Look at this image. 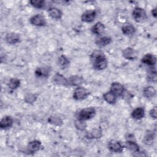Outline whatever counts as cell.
I'll list each match as a JSON object with an SVG mask.
<instances>
[{"mask_svg":"<svg viewBox=\"0 0 157 157\" xmlns=\"http://www.w3.org/2000/svg\"><path fill=\"white\" fill-rule=\"evenodd\" d=\"M96 14L95 10H88L83 13L81 16V20L86 23L93 22L96 17Z\"/></svg>","mask_w":157,"mask_h":157,"instance_id":"8","label":"cell"},{"mask_svg":"<svg viewBox=\"0 0 157 157\" xmlns=\"http://www.w3.org/2000/svg\"><path fill=\"white\" fill-rule=\"evenodd\" d=\"M93 67L98 71L105 69L108 66V60L104 53L99 50H94L90 56Z\"/></svg>","mask_w":157,"mask_h":157,"instance_id":"1","label":"cell"},{"mask_svg":"<svg viewBox=\"0 0 157 157\" xmlns=\"http://www.w3.org/2000/svg\"><path fill=\"white\" fill-rule=\"evenodd\" d=\"M155 137V132L152 131H148L143 139V142L147 145H150L153 144Z\"/></svg>","mask_w":157,"mask_h":157,"instance_id":"27","label":"cell"},{"mask_svg":"<svg viewBox=\"0 0 157 157\" xmlns=\"http://www.w3.org/2000/svg\"><path fill=\"white\" fill-rule=\"evenodd\" d=\"M156 93L155 88L152 86H147L145 87L142 91L143 96L148 99L153 98L156 95Z\"/></svg>","mask_w":157,"mask_h":157,"instance_id":"22","label":"cell"},{"mask_svg":"<svg viewBox=\"0 0 157 157\" xmlns=\"http://www.w3.org/2000/svg\"><path fill=\"white\" fill-rule=\"evenodd\" d=\"M74 125L75 126V128L80 130V131H83L85 129L86 127V123H85V121L83 120H78L77 119L75 122H74Z\"/></svg>","mask_w":157,"mask_h":157,"instance_id":"31","label":"cell"},{"mask_svg":"<svg viewBox=\"0 0 157 157\" xmlns=\"http://www.w3.org/2000/svg\"><path fill=\"white\" fill-rule=\"evenodd\" d=\"M150 115L153 119H156L157 117V111H156V107H154L150 110Z\"/></svg>","mask_w":157,"mask_h":157,"instance_id":"34","label":"cell"},{"mask_svg":"<svg viewBox=\"0 0 157 157\" xmlns=\"http://www.w3.org/2000/svg\"><path fill=\"white\" fill-rule=\"evenodd\" d=\"M52 81L54 84L60 86H68L67 79L59 73H56L53 77Z\"/></svg>","mask_w":157,"mask_h":157,"instance_id":"13","label":"cell"},{"mask_svg":"<svg viewBox=\"0 0 157 157\" xmlns=\"http://www.w3.org/2000/svg\"><path fill=\"white\" fill-rule=\"evenodd\" d=\"M145 115V110L142 107H137L131 112V117L134 120H140Z\"/></svg>","mask_w":157,"mask_h":157,"instance_id":"23","label":"cell"},{"mask_svg":"<svg viewBox=\"0 0 157 157\" xmlns=\"http://www.w3.org/2000/svg\"><path fill=\"white\" fill-rule=\"evenodd\" d=\"M141 62L148 66L154 67L156 63V58L153 54L147 53L142 57Z\"/></svg>","mask_w":157,"mask_h":157,"instance_id":"11","label":"cell"},{"mask_svg":"<svg viewBox=\"0 0 157 157\" xmlns=\"http://www.w3.org/2000/svg\"><path fill=\"white\" fill-rule=\"evenodd\" d=\"M110 91H112L117 97L121 96L124 92V86L117 82H113L110 86Z\"/></svg>","mask_w":157,"mask_h":157,"instance_id":"7","label":"cell"},{"mask_svg":"<svg viewBox=\"0 0 157 157\" xmlns=\"http://www.w3.org/2000/svg\"><path fill=\"white\" fill-rule=\"evenodd\" d=\"M90 136L93 139H99L102 136V131L99 128H94L91 131Z\"/></svg>","mask_w":157,"mask_h":157,"instance_id":"33","label":"cell"},{"mask_svg":"<svg viewBox=\"0 0 157 157\" xmlns=\"http://www.w3.org/2000/svg\"><path fill=\"white\" fill-rule=\"evenodd\" d=\"M84 80L83 78L79 75H72L68 79V85L69 86H78L81 84L83 83Z\"/></svg>","mask_w":157,"mask_h":157,"instance_id":"15","label":"cell"},{"mask_svg":"<svg viewBox=\"0 0 157 157\" xmlns=\"http://www.w3.org/2000/svg\"><path fill=\"white\" fill-rule=\"evenodd\" d=\"M122 56L126 59L134 60L137 58V53L134 48L127 47L122 51Z\"/></svg>","mask_w":157,"mask_h":157,"instance_id":"9","label":"cell"},{"mask_svg":"<svg viewBox=\"0 0 157 157\" xmlns=\"http://www.w3.org/2000/svg\"><path fill=\"white\" fill-rule=\"evenodd\" d=\"M117 96L110 91L105 93L103 94V99L105 102L110 104H114L117 102Z\"/></svg>","mask_w":157,"mask_h":157,"instance_id":"25","label":"cell"},{"mask_svg":"<svg viewBox=\"0 0 157 157\" xmlns=\"http://www.w3.org/2000/svg\"><path fill=\"white\" fill-rule=\"evenodd\" d=\"M29 21L31 25L36 26H39V27L44 26L46 25L45 18L42 14H39V13L33 16L30 18Z\"/></svg>","mask_w":157,"mask_h":157,"instance_id":"6","label":"cell"},{"mask_svg":"<svg viewBox=\"0 0 157 157\" xmlns=\"http://www.w3.org/2000/svg\"><path fill=\"white\" fill-rule=\"evenodd\" d=\"M90 94V91L88 89L84 87L78 86L73 93V98L77 101H82L85 99Z\"/></svg>","mask_w":157,"mask_h":157,"instance_id":"4","label":"cell"},{"mask_svg":"<svg viewBox=\"0 0 157 157\" xmlns=\"http://www.w3.org/2000/svg\"><path fill=\"white\" fill-rule=\"evenodd\" d=\"M8 87L10 90H16L20 85V80L17 78H11L8 82Z\"/></svg>","mask_w":157,"mask_h":157,"instance_id":"28","label":"cell"},{"mask_svg":"<svg viewBox=\"0 0 157 157\" xmlns=\"http://www.w3.org/2000/svg\"><path fill=\"white\" fill-rule=\"evenodd\" d=\"M157 80L156 71L154 67H151L149 68L147 72V80L149 82L156 83Z\"/></svg>","mask_w":157,"mask_h":157,"instance_id":"24","label":"cell"},{"mask_svg":"<svg viewBox=\"0 0 157 157\" xmlns=\"http://www.w3.org/2000/svg\"><path fill=\"white\" fill-rule=\"evenodd\" d=\"M121 31L126 36H132L136 33V28L131 24H125L121 27Z\"/></svg>","mask_w":157,"mask_h":157,"instance_id":"26","label":"cell"},{"mask_svg":"<svg viewBox=\"0 0 157 157\" xmlns=\"http://www.w3.org/2000/svg\"><path fill=\"white\" fill-rule=\"evenodd\" d=\"M13 120L10 116L4 117L0 121V127L1 129H7L11 128L13 125Z\"/></svg>","mask_w":157,"mask_h":157,"instance_id":"14","label":"cell"},{"mask_svg":"<svg viewBox=\"0 0 157 157\" xmlns=\"http://www.w3.org/2000/svg\"><path fill=\"white\" fill-rule=\"evenodd\" d=\"M57 63L58 66L61 69H66L68 68L70 65V60L67 56H66L64 55H62L58 57Z\"/></svg>","mask_w":157,"mask_h":157,"instance_id":"16","label":"cell"},{"mask_svg":"<svg viewBox=\"0 0 157 157\" xmlns=\"http://www.w3.org/2000/svg\"><path fill=\"white\" fill-rule=\"evenodd\" d=\"M107 146L109 150L114 153H121L124 148V145L120 141L117 140H110Z\"/></svg>","mask_w":157,"mask_h":157,"instance_id":"5","label":"cell"},{"mask_svg":"<svg viewBox=\"0 0 157 157\" xmlns=\"http://www.w3.org/2000/svg\"><path fill=\"white\" fill-rule=\"evenodd\" d=\"M48 122L50 124H52L55 126H60L63 124V122L61 118L56 116L50 117L48 119Z\"/></svg>","mask_w":157,"mask_h":157,"instance_id":"29","label":"cell"},{"mask_svg":"<svg viewBox=\"0 0 157 157\" xmlns=\"http://www.w3.org/2000/svg\"><path fill=\"white\" fill-rule=\"evenodd\" d=\"M30 4L37 9H42L45 7V1L43 0H31L29 1Z\"/></svg>","mask_w":157,"mask_h":157,"instance_id":"30","label":"cell"},{"mask_svg":"<svg viewBox=\"0 0 157 157\" xmlns=\"http://www.w3.org/2000/svg\"><path fill=\"white\" fill-rule=\"evenodd\" d=\"M49 16L55 20H59L62 18L63 12L56 7H51L48 11Z\"/></svg>","mask_w":157,"mask_h":157,"instance_id":"19","label":"cell"},{"mask_svg":"<svg viewBox=\"0 0 157 157\" xmlns=\"http://www.w3.org/2000/svg\"><path fill=\"white\" fill-rule=\"evenodd\" d=\"M40 147H41V142L39 140H35L29 142L27 146V149L29 153H33L39 150Z\"/></svg>","mask_w":157,"mask_h":157,"instance_id":"18","label":"cell"},{"mask_svg":"<svg viewBox=\"0 0 157 157\" xmlns=\"http://www.w3.org/2000/svg\"><path fill=\"white\" fill-rule=\"evenodd\" d=\"M124 147H126L131 151H132L134 153H137L140 150L139 145L136 142L135 140H134L132 139L127 140L125 142Z\"/></svg>","mask_w":157,"mask_h":157,"instance_id":"17","label":"cell"},{"mask_svg":"<svg viewBox=\"0 0 157 157\" xmlns=\"http://www.w3.org/2000/svg\"><path fill=\"white\" fill-rule=\"evenodd\" d=\"M37 96L34 94H28L25 97V101L28 104H33L37 99Z\"/></svg>","mask_w":157,"mask_h":157,"instance_id":"32","label":"cell"},{"mask_svg":"<svg viewBox=\"0 0 157 157\" xmlns=\"http://www.w3.org/2000/svg\"><path fill=\"white\" fill-rule=\"evenodd\" d=\"M112 42V38L109 36H102L98 38L96 41L95 44L96 45L100 47H103L106 45H109Z\"/></svg>","mask_w":157,"mask_h":157,"instance_id":"20","label":"cell"},{"mask_svg":"<svg viewBox=\"0 0 157 157\" xmlns=\"http://www.w3.org/2000/svg\"><path fill=\"white\" fill-rule=\"evenodd\" d=\"M151 14H152V15L153 16V17L154 18H156V14H157V12H156V7H155L154 9H153L152 10H151Z\"/></svg>","mask_w":157,"mask_h":157,"instance_id":"35","label":"cell"},{"mask_svg":"<svg viewBox=\"0 0 157 157\" xmlns=\"http://www.w3.org/2000/svg\"><path fill=\"white\" fill-rule=\"evenodd\" d=\"M51 72V68L49 66H42L37 67L35 71V75L38 77L47 78Z\"/></svg>","mask_w":157,"mask_h":157,"instance_id":"12","label":"cell"},{"mask_svg":"<svg viewBox=\"0 0 157 157\" xmlns=\"http://www.w3.org/2000/svg\"><path fill=\"white\" fill-rule=\"evenodd\" d=\"M20 36L16 33H7L5 36V40L7 43L12 45L17 44L20 42Z\"/></svg>","mask_w":157,"mask_h":157,"instance_id":"10","label":"cell"},{"mask_svg":"<svg viewBox=\"0 0 157 157\" xmlns=\"http://www.w3.org/2000/svg\"><path fill=\"white\" fill-rule=\"evenodd\" d=\"M132 16L136 22L140 23L145 22L148 18L146 11L144 9L139 7H136L133 9Z\"/></svg>","mask_w":157,"mask_h":157,"instance_id":"2","label":"cell"},{"mask_svg":"<svg viewBox=\"0 0 157 157\" xmlns=\"http://www.w3.org/2000/svg\"><path fill=\"white\" fill-rule=\"evenodd\" d=\"M96 114V110L93 107H86L82 109L78 113L77 119L86 121L91 119Z\"/></svg>","mask_w":157,"mask_h":157,"instance_id":"3","label":"cell"},{"mask_svg":"<svg viewBox=\"0 0 157 157\" xmlns=\"http://www.w3.org/2000/svg\"><path fill=\"white\" fill-rule=\"evenodd\" d=\"M91 32L96 35H101L105 31V26L101 22L96 23L94 26H92Z\"/></svg>","mask_w":157,"mask_h":157,"instance_id":"21","label":"cell"}]
</instances>
